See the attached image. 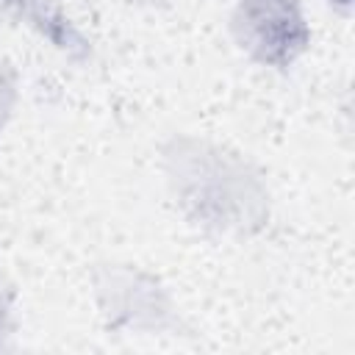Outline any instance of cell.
<instances>
[{
  "label": "cell",
  "instance_id": "6da1fadb",
  "mask_svg": "<svg viewBox=\"0 0 355 355\" xmlns=\"http://www.w3.org/2000/svg\"><path fill=\"white\" fill-rule=\"evenodd\" d=\"M166 161L172 175L169 180L180 194V202L194 214V219L219 230H247L250 225H261L263 191L247 161L225 153L216 175L219 180H211L202 141L186 139L172 144Z\"/></svg>",
  "mask_w": 355,
  "mask_h": 355
},
{
  "label": "cell",
  "instance_id": "3957f363",
  "mask_svg": "<svg viewBox=\"0 0 355 355\" xmlns=\"http://www.w3.org/2000/svg\"><path fill=\"white\" fill-rule=\"evenodd\" d=\"M11 100H14V83H11V72L6 69V64H0V130L6 116L11 114Z\"/></svg>",
  "mask_w": 355,
  "mask_h": 355
},
{
  "label": "cell",
  "instance_id": "7a4b0ae2",
  "mask_svg": "<svg viewBox=\"0 0 355 355\" xmlns=\"http://www.w3.org/2000/svg\"><path fill=\"white\" fill-rule=\"evenodd\" d=\"M233 31L241 50L269 67H288L308 42L300 0H241Z\"/></svg>",
  "mask_w": 355,
  "mask_h": 355
}]
</instances>
